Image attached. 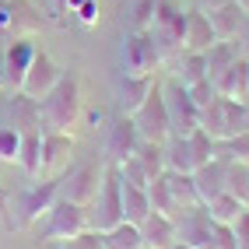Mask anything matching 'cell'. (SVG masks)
Here are the masks:
<instances>
[{"label": "cell", "mask_w": 249, "mask_h": 249, "mask_svg": "<svg viewBox=\"0 0 249 249\" xmlns=\"http://www.w3.org/2000/svg\"><path fill=\"white\" fill-rule=\"evenodd\" d=\"M0 88H4V77H0Z\"/></svg>", "instance_id": "48"}, {"label": "cell", "mask_w": 249, "mask_h": 249, "mask_svg": "<svg viewBox=\"0 0 249 249\" xmlns=\"http://www.w3.org/2000/svg\"><path fill=\"white\" fill-rule=\"evenodd\" d=\"M60 200V179H46V182H36V186H28L25 193L14 196V204H11V218H14V228H28V225H36L42 221V214L49 211Z\"/></svg>", "instance_id": "6"}, {"label": "cell", "mask_w": 249, "mask_h": 249, "mask_svg": "<svg viewBox=\"0 0 249 249\" xmlns=\"http://www.w3.org/2000/svg\"><path fill=\"white\" fill-rule=\"evenodd\" d=\"M211 249H239L235 225H218V221H214V228H211Z\"/></svg>", "instance_id": "40"}, {"label": "cell", "mask_w": 249, "mask_h": 249, "mask_svg": "<svg viewBox=\"0 0 249 249\" xmlns=\"http://www.w3.org/2000/svg\"><path fill=\"white\" fill-rule=\"evenodd\" d=\"M182 85H196V81H204L207 77V60H204V53H186L179 60V74H176Z\"/></svg>", "instance_id": "34"}, {"label": "cell", "mask_w": 249, "mask_h": 249, "mask_svg": "<svg viewBox=\"0 0 249 249\" xmlns=\"http://www.w3.org/2000/svg\"><path fill=\"white\" fill-rule=\"evenodd\" d=\"M137 144H141V134H137V126L130 116H116V120L109 123V141H106V151L112 155V165H120L123 158H130L137 151Z\"/></svg>", "instance_id": "16"}, {"label": "cell", "mask_w": 249, "mask_h": 249, "mask_svg": "<svg viewBox=\"0 0 249 249\" xmlns=\"http://www.w3.org/2000/svg\"><path fill=\"white\" fill-rule=\"evenodd\" d=\"M239 56V49H235V42H214L207 53H204V60H207V81L214 85L225 71H228V63Z\"/></svg>", "instance_id": "29"}, {"label": "cell", "mask_w": 249, "mask_h": 249, "mask_svg": "<svg viewBox=\"0 0 249 249\" xmlns=\"http://www.w3.org/2000/svg\"><path fill=\"white\" fill-rule=\"evenodd\" d=\"M151 36L161 60L169 53H182L186 42V14H182L172 0H155V18H151Z\"/></svg>", "instance_id": "5"}, {"label": "cell", "mask_w": 249, "mask_h": 249, "mask_svg": "<svg viewBox=\"0 0 249 249\" xmlns=\"http://www.w3.org/2000/svg\"><path fill=\"white\" fill-rule=\"evenodd\" d=\"M151 18H155V0H134L130 4V25H134V32H151Z\"/></svg>", "instance_id": "38"}, {"label": "cell", "mask_w": 249, "mask_h": 249, "mask_svg": "<svg viewBox=\"0 0 249 249\" xmlns=\"http://www.w3.org/2000/svg\"><path fill=\"white\" fill-rule=\"evenodd\" d=\"M161 98H165V109H169V126H172V134L190 137L193 130L200 126V109L193 106L186 85H182L179 77L165 81V85H161Z\"/></svg>", "instance_id": "7"}, {"label": "cell", "mask_w": 249, "mask_h": 249, "mask_svg": "<svg viewBox=\"0 0 249 249\" xmlns=\"http://www.w3.org/2000/svg\"><path fill=\"white\" fill-rule=\"evenodd\" d=\"M134 155H137V161L144 165L147 179H158V176L165 172V147H161V144H155V141H141Z\"/></svg>", "instance_id": "33"}, {"label": "cell", "mask_w": 249, "mask_h": 249, "mask_svg": "<svg viewBox=\"0 0 249 249\" xmlns=\"http://www.w3.org/2000/svg\"><path fill=\"white\" fill-rule=\"evenodd\" d=\"M144 249H147V246H144Z\"/></svg>", "instance_id": "49"}, {"label": "cell", "mask_w": 249, "mask_h": 249, "mask_svg": "<svg viewBox=\"0 0 249 249\" xmlns=\"http://www.w3.org/2000/svg\"><path fill=\"white\" fill-rule=\"evenodd\" d=\"M42 28V14L28 0H0V32L11 39H32Z\"/></svg>", "instance_id": "11"}, {"label": "cell", "mask_w": 249, "mask_h": 249, "mask_svg": "<svg viewBox=\"0 0 249 249\" xmlns=\"http://www.w3.org/2000/svg\"><path fill=\"white\" fill-rule=\"evenodd\" d=\"M56 246H60V249H106L102 231H95V228L81 231V235H74V239H67V242H56Z\"/></svg>", "instance_id": "39"}, {"label": "cell", "mask_w": 249, "mask_h": 249, "mask_svg": "<svg viewBox=\"0 0 249 249\" xmlns=\"http://www.w3.org/2000/svg\"><path fill=\"white\" fill-rule=\"evenodd\" d=\"M172 249H190V246H179V242H176V246H172Z\"/></svg>", "instance_id": "47"}, {"label": "cell", "mask_w": 249, "mask_h": 249, "mask_svg": "<svg viewBox=\"0 0 249 249\" xmlns=\"http://www.w3.org/2000/svg\"><path fill=\"white\" fill-rule=\"evenodd\" d=\"M147 200H151V211H158V214H165V218H179L182 214V207L172 200V193H169V186H165V172L158 176V179H151L147 182Z\"/></svg>", "instance_id": "27"}, {"label": "cell", "mask_w": 249, "mask_h": 249, "mask_svg": "<svg viewBox=\"0 0 249 249\" xmlns=\"http://www.w3.org/2000/svg\"><path fill=\"white\" fill-rule=\"evenodd\" d=\"M88 221L95 231H109L123 221V196H120V169L109 165L102 172V186H98V196L88 207Z\"/></svg>", "instance_id": "3"}, {"label": "cell", "mask_w": 249, "mask_h": 249, "mask_svg": "<svg viewBox=\"0 0 249 249\" xmlns=\"http://www.w3.org/2000/svg\"><path fill=\"white\" fill-rule=\"evenodd\" d=\"M18 165L25 169L28 179H36V176H39V169H42V130H28V134H21Z\"/></svg>", "instance_id": "26"}, {"label": "cell", "mask_w": 249, "mask_h": 249, "mask_svg": "<svg viewBox=\"0 0 249 249\" xmlns=\"http://www.w3.org/2000/svg\"><path fill=\"white\" fill-rule=\"evenodd\" d=\"M120 196H123V221L141 225L147 214H151V200H147V190L130 186V182L120 179Z\"/></svg>", "instance_id": "24"}, {"label": "cell", "mask_w": 249, "mask_h": 249, "mask_svg": "<svg viewBox=\"0 0 249 249\" xmlns=\"http://www.w3.org/2000/svg\"><path fill=\"white\" fill-rule=\"evenodd\" d=\"M204 14H207V21H211L214 39H218V42L239 39V32H242V25H246V14H242V7L235 4V0H221L218 7H211V11H204Z\"/></svg>", "instance_id": "17"}, {"label": "cell", "mask_w": 249, "mask_h": 249, "mask_svg": "<svg viewBox=\"0 0 249 249\" xmlns=\"http://www.w3.org/2000/svg\"><path fill=\"white\" fill-rule=\"evenodd\" d=\"M239 36H242V39L249 42V14H246V25H242V32H239Z\"/></svg>", "instance_id": "45"}, {"label": "cell", "mask_w": 249, "mask_h": 249, "mask_svg": "<svg viewBox=\"0 0 249 249\" xmlns=\"http://www.w3.org/2000/svg\"><path fill=\"white\" fill-rule=\"evenodd\" d=\"M77 18L85 21V25H95L98 21V0H85V4L77 7Z\"/></svg>", "instance_id": "43"}, {"label": "cell", "mask_w": 249, "mask_h": 249, "mask_svg": "<svg viewBox=\"0 0 249 249\" xmlns=\"http://www.w3.org/2000/svg\"><path fill=\"white\" fill-rule=\"evenodd\" d=\"M204 211L211 214V221H218V225H235L239 221V214L246 211L231 193H218V196H211V200L204 204Z\"/></svg>", "instance_id": "28"}, {"label": "cell", "mask_w": 249, "mask_h": 249, "mask_svg": "<svg viewBox=\"0 0 249 249\" xmlns=\"http://www.w3.org/2000/svg\"><path fill=\"white\" fill-rule=\"evenodd\" d=\"M225 193H231V196H235V200L249 211V165L228 161V172H225Z\"/></svg>", "instance_id": "31"}, {"label": "cell", "mask_w": 249, "mask_h": 249, "mask_svg": "<svg viewBox=\"0 0 249 249\" xmlns=\"http://www.w3.org/2000/svg\"><path fill=\"white\" fill-rule=\"evenodd\" d=\"M214 151H221V155H214V158H221V161L249 165V130H242V134L228 137V141H214Z\"/></svg>", "instance_id": "32"}, {"label": "cell", "mask_w": 249, "mask_h": 249, "mask_svg": "<svg viewBox=\"0 0 249 249\" xmlns=\"http://www.w3.org/2000/svg\"><path fill=\"white\" fill-rule=\"evenodd\" d=\"M214 91L225 98H239V102H249V60L235 56L228 63V71L214 81Z\"/></svg>", "instance_id": "19"}, {"label": "cell", "mask_w": 249, "mask_h": 249, "mask_svg": "<svg viewBox=\"0 0 249 249\" xmlns=\"http://www.w3.org/2000/svg\"><path fill=\"white\" fill-rule=\"evenodd\" d=\"M71 151H74L71 134H42V169H39V176L60 179L71 165Z\"/></svg>", "instance_id": "15"}, {"label": "cell", "mask_w": 249, "mask_h": 249, "mask_svg": "<svg viewBox=\"0 0 249 249\" xmlns=\"http://www.w3.org/2000/svg\"><path fill=\"white\" fill-rule=\"evenodd\" d=\"M32 56H36L32 39H11V46L4 49V56H0V77H4V88H11V91L21 88Z\"/></svg>", "instance_id": "14"}, {"label": "cell", "mask_w": 249, "mask_h": 249, "mask_svg": "<svg viewBox=\"0 0 249 249\" xmlns=\"http://www.w3.org/2000/svg\"><path fill=\"white\" fill-rule=\"evenodd\" d=\"M116 169H120V179L123 182H130V186H141V190H147V172H144V165L137 161V155H130V158H123L120 165H116Z\"/></svg>", "instance_id": "35"}, {"label": "cell", "mask_w": 249, "mask_h": 249, "mask_svg": "<svg viewBox=\"0 0 249 249\" xmlns=\"http://www.w3.org/2000/svg\"><path fill=\"white\" fill-rule=\"evenodd\" d=\"M137 126L141 141H155V144H165L172 137V126H169V109H165V98H161V85L151 88V95L144 98V106L130 116Z\"/></svg>", "instance_id": "9"}, {"label": "cell", "mask_w": 249, "mask_h": 249, "mask_svg": "<svg viewBox=\"0 0 249 249\" xmlns=\"http://www.w3.org/2000/svg\"><path fill=\"white\" fill-rule=\"evenodd\" d=\"M81 116V85L71 71L39 98V130L42 134H71Z\"/></svg>", "instance_id": "1"}, {"label": "cell", "mask_w": 249, "mask_h": 249, "mask_svg": "<svg viewBox=\"0 0 249 249\" xmlns=\"http://www.w3.org/2000/svg\"><path fill=\"white\" fill-rule=\"evenodd\" d=\"M235 4L242 7V14H249V0H235Z\"/></svg>", "instance_id": "46"}, {"label": "cell", "mask_w": 249, "mask_h": 249, "mask_svg": "<svg viewBox=\"0 0 249 249\" xmlns=\"http://www.w3.org/2000/svg\"><path fill=\"white\" fill-rule=\"evenodd\" d=\"M161 147H165V172H193L196 169L193 151H190V137L172 134Z\"/></svg>", "instance_id": "25"}, {"label": "cell", "mask_w": 249, "mask_h": 249, "mask_svg": "<svg viewBox=\"0 0 249 249\" xmlns=\"http://www.w3.org/2000/svg\"><path fill=\"white\" fill-rule=\"evenodd\" d=\"M102 172L95 161H77V165H67V172L60 176V196L71 204H81V207H91V200L98 196V186H102Z\"/></svg>", "instance_id": "8"}, {"label": "cell", "mask_w": 249, "mask_h": 249, "mask_svg": "<svg viewBox=\"0 0 249 249\" xmlns=\"http://www.w3.org/2000/svg\"><path fill=\"white\" fill-rule=\"evenodd\" d=\"M190 151H193V161H196V169L200 165H207L211 158H214V141H211V134H204L200 126L190 134Z\"/></svg>", "instance_id": "36"}, {"label": "cell", "mask_w": 249, "mask_h": 249, "mask_svg": "<svg viewBox=\"0 0 249 249\" xmlns=\"http://www.w3.org/2000/svg\"><path fill=\"white\" fill-rule=\"evenodd\" d=\"M200 130L211 134V141H228L242 134V130H249V102L214 95L211 106L200 109Z\"/></svg>", "instance_id": "2"}, {"label": "cell", "mask_w": 249, "mask_h": 249, "mask_svg": "<svg viewBox=\"0 0 249 249\" xmlns=\"http://www.w3.org/2000/svg\"><path fill=\"white\" fill-rule=\"evenodd\" d=\"M218 42L214 39V28L207 21L204 11H190L186 14V42H182V49L186 53H207V49Z\"/></svg>", "instance_id": "22"}, {"label": "cell", "mask_w": 249, "mask_h": 249, "mask_svg": "<svg viewBox=\"0 0 249 249\" xmlns=\"http://www.w3.org/2000/svg\"><path fill=\"white\" fill-rule=\"evenodd\" d=\"M60 77H63V67H60V63L49 56V53H39V49H36V56H32L28 74H25V81H21V88H18V91L39 102V98H42L49 88H53Z\"/></svg>", "instance_id": "12"}, {"label": "cell", "mask_w": 249, "mask_h": 249, "mask_svg": "<svg viewBox=\"0 0 249 249\" xmlns=\"http://www.w3.org/2000/svg\"><path fill=\"white\" fill-rule=\"evenodd\" d=\"M186 91H190V98H193V106H196V109H204V106H211V98L218 95V91H214V85H211L207 77H204V81H196V85H190Z\"/></svg>", "instance_id": "41"}, {"label": "cell", "mask_w": 249, "mask_h": 249, "mask_svg": "<svg viewBox=\"0 0 249 249\" xmlns=\"http://www.w3.org/2000/svg\"><path fill=\"white\" fill-rule=\"evenodd\" d=\"M102 242H106V249H144L141 228L130 225V221H120L116 228L102 231Z\"/></svg>", "instance_id": "30"}, {"label": "cell", "mask_w": 249, "mask_h": 249, "mask_svg": "<svg viewBox=\"0 0 249 249\" xmlns=\"http://www.w3.org/2000/svg\"><path fill=\"white\" fill-rule=\"evenodd\" d=\"M225 172H228V161H221V158H211L207 165L193 169V182H196V193H200L204 204L211 200V196L225 193Z\"/></svg>", "instance_id": "21"}, {"label": "cell", "mask_w": 249, "mask_h": 249, "mask_svg": "<svg viewBox=\"0 0 249 249\" xmlns=\"http://www.w3.org/2000/svg\"><path fill=\"white\" fill-rule=\"evenodd\" d=\"M165 186H169L172 193V200L182 207V211H190V207H200V193H196V182H193V172H165Z\"/></svg>", "instance_id": "23"}, {"label": "cell", "mask_w": 249, "mask_h": 249, "mask_svg": "<svg viewBox=\"0 0 249 249\" xmlns=\"http://www.w3.org/2000/svg\"><path fill=\"white\" fill-rule=\"evenodd\" d=\"M18 147H21V134L14 130L11 123L0 126V161H18Z\"/></svg>", "instance_id": "37"}, {"label": "cell", "mask_w": 249, "mask_h": 249, "mask_svg": "<svg viewBox=\"0 0 249 249\" xmlns=\"http://www.w3.org/2000/svg\"><path fill=\"white\" fill-rule=\"evenodd\" d=\"M161 63V53L155 46L151 32H130L123 39V74H155V67Z\"/></svg>", "instance_id": "10"}, {"label": "cell", "mask_w": 249, "mask_h": 249, "mask_svg": "<svg viewBox=\"0 0 249 249\" xmlns=\"http://www.w3.org/2000/svg\"><path fill=\"white\" fill-rule=\"evenodd\" d=\"M211 228H214V221L204 211V204L190 207L176 218V242L190 246V249H211Z\"/></svg>", "instance_id": "13"}, {"label": "cell", "mask_w": 249, "mask_h": 249, "mask_svg": "<svg viewBox=\"0 0 249 249\" xmlns=\"http://www.w3.org/2000/svg\"><path fill=\"white\" fill-rule=\"evenodd\" d=\"M155 85H158L155 74H141V77L123 74V77H120V88H116V95H120V112H123V116H134V112L144 106V98L151 95Z\"/></svg>", "instance_id": "18"}, {"label": "cell", "mask_w": 249, "mask_h": 249, "mask_svg": "<svg viewBox=\"0 0 249 249\" xmlns=\"http://www.w3.org/2000/svg\"><path fill=\"white\" fill-rule=\"evenodd\" d=\"M137 228H141V239L147 249H172L176 246V221L158 214V211H151Z\"/></svg>", "instance_id": "20"}, {"label": "cell", "mask_w": 249, "mask_h": 249, "mask_svg": "<svg viewBox=\"0 0 249 249\" xmlns=\"http://www.w3.org/2000/svg\"><path fill=\"white\" fill-rule=\"evenodd\" d=\"M0 225H4L7 231H14V218H11V196L4 190V182H0Z\"/></svg>", "instance_id": "42"}, {"label": "cell", "mask_w": 249, "mask_h": 249, "mask_svg": "<svg viewBox=\"0 0 249 249\" xmlns=\"http://www.w3.org/2000/svg\"><path fill=\"white\" fill-rule=\"evenodd\" d=\"M91 221H88V207L81 204H71V200H60L42 214V239L46 242H67L81 231H88Z\"/></svg>", "instance_id": "4"}, {"label": "cell", "mask_w": 249, "mask_h": 249, "mask_svg": "<svg viewBox=\"0 0 249 249\" xmlns=\"http://www.w3.org/2000/svg\"><path fill=\"white\" fill-rule=\"evenodd\" d=\"M81 4H85V0H63V11H77Z\"/></svg>", "instance_id": "44"}]
</instances>
